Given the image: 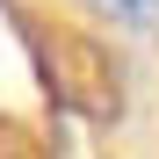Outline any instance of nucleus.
Returning <instances> with one entry per match:
<instances>
[{
    "label": "nucleus",
    "mask_w": 159,
    "mask_h": 159,
    "mask_svg": "<svg viewBox=\"0 0 159 159\" xmlns=\"http://www.w3.org/2000/svg\"><path fill=\"white\" fill-rule=\"evenodd\" d=\"M109 7L130 15V22H152V15H159V0H109Z\"/></svg>",
    "instance_id": "obj_1"
}]
</instances>
